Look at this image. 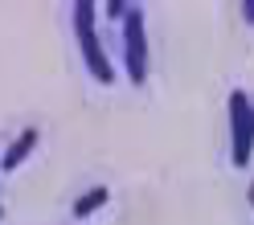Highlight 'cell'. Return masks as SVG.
Returning a JSON list of instances; mask_svg holds the SVG:
<instances>
[{
	"mask_svg": "<svg viewBox=\"0 0 254 225\" xmlns=\"http://www.w3.org/2000/svg\"><path fill=\"white\" fill-rule=\"evenodd\" d=\"M94 17H99V8L90 4V0H78L74 4V33H78V50H82V61L94 82L111 86L115 82V70H111V61L103 54V41H99V25H94Z\"/></svg>",
	"mask_w": 254,
	"mask_h": 225,
	"instance_id": "cell-1",
	"label": "cell"
},
{
	"mask_svg": "<svg viewBox=\"0 0 254 225\" xmlns=\"http://www.w3.org/2000/svg\"><path fill=\"white\" fill-rule=\"evenodd\" d=\"M230 160L234 168H246L250 156H254V107L246 99V90H234L230 94Z\"/></svg>",
	"mask_w": 254,
	"mask_h": 225,
	"instance_id": "cell-2",
	"label": "cell"
},
{
	"mask_svg": "<svg viewBox=\"0 0 254 225\" xmlns=\"http://www.w3.org/2000/svg\"><path fill=\"white\" fill-rule=\"evenodd\" d=\"M123 57H127V78L131 86L148 82V33H144V8L131 4L123 17Z\"/></svg>",
	"mask_w": 254,
	"mask_h": 225,
	"instance_id": "cell-3",
	"label": "cell"
},
{
	"mask_svg": "<svg viewBox=\"0 0 254 225\" xmlns=\"http://www.w3.org/2000/svg\"><path fill=\"white\" fill-rule=\"evenodd\" d=\"M37 139H41V135H37V127H29V131H21L17 139L8 143V152L0 156V168H4V172H12V168H21L25 160H29V152L37 148Z\"/></svg>",
	"mask_w": 254,
	"mask_h": 225,
	"instance_id": "cell-4",
	"label": "cell"
},
{
	"mask_svg": "<svg viewBox=\"0 0 254 225\" xmlns=\"http://www.w3.org/2000/svg\"><path fill=\"white\" fill-rule=\"evenodd\" d=\"M107 197H111L107 188H90L86 197H78V205H74V217H90L94 209H103V205H107Z\"/></svg>",
	"mask_w": 254,
	"mask_h": 225,
	"instance_id": "cell-5",
	"label": "cell"
},
{
	"mask_svg": "<svg viewBox=\"0 0 254 225\" xmlns=\"http://www.w3.org/2000/svg\"><path fill=\"white\" fill-rule=\"evenodd\" d=\"M127 8H131V4H119V0H115V4H107V17H127Z\"/></svg>",
	"mask_w": 254,
	"mask_h": 225,
	"instance_id": "cell-6",
	"label": "cell"
},
{
	"mask_svg": "<svg viewBox=\"0 0 254 225\" xmlns=\"http://www.w3.org/2000/svg\"><path fill=\"white\" fill-rule=\"evenodd\" d=\"M242 21L254 25V0H246V4H242Z\"/></svg>",
	"mask_w": 254,
	"mask_h": 225,
	"instance_id": "cell-7",
	"label": "cell"
},
{
	"mask_svg": "<svg viewBox=\"0 0 254 225\" xmlns=\"http://www.w3.org/2000/svg\"><path fill=\"white\" fill-rule=\"evenodd\" d=\"M246 201H250V209H254V184H250V188H246Z\"/></svg>",
	"mask_w": 254,
	"mask_h": 225,
	"instance_id": "cell-8",
	"label": "cell"
},
{
	"mask_svg": "<svg viewBox=\"0 0 254 225\" xmlns=\"http://www.w3.org/2000/svg\"><path fill=\"white\" fill-rule=\"evenodd\" d=\"M0 213H4V209H0Z\"/></svg>",
	"mask_w": 254,
	"mask_h": 225,
	"instance_id": "cell-9",
	"label": "cell"
}]
</instances>
